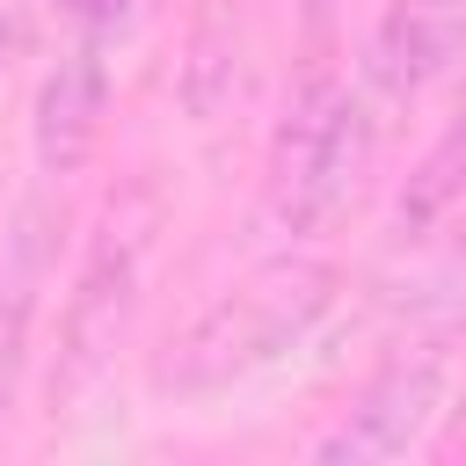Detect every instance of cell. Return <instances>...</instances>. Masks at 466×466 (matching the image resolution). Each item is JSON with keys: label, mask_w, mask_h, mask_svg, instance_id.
Here are the masks:
<instances>
[{"label": "cell", "mask_w": 466, "mask_h": 466, "mask_svg": "<svg viewBox=\"0 0 466 466\" xmlns=\"http://www.w3.org/2000/svg\"><path fill=\"white\" fill-rule=\"evenodd\" d=\"M335 306V262L320 255H277L262 269H248L226 299H211L153 364L160 393H218L262 364H277L291 342H306L320 328V313Z\"/></svg>", "instance_id": "1"}, {"label": "cell", "mask_w": 466, "mask_h": 466, "mask_svg": "<svg viewBox=\"0 0 466 466\" xmlns=\"http://www.w3.org/2000/svg\"><path fill=\"white\" fill-rule=\"evenodd\" d=\"M371 153H379V116H371V95L335 80V73H313L299 80L277 138H269V218L284 233H320L350 211V197L364 189L371 175Z\"/></svg>", "instance_id": "2"}, {"label": "cell", "mask_w": 466, "mask_h": 466, "mask_svg": "<svg viewBox=\"0 0 466 466\" xmlns=\"http://www.w3.org/2000/svg\"><path fill=\"white\" fill-rule=\"evenodd\" d=\"M153 233H160V189L131 182L102 211V226L87 240V262H80V284L66 299L51 400H80L102 379V364L116 357V342L131 328V306H138V284H146V262H153Z\"/></svg>", "instance_id": "3"}, {"label": "cell", "mask_w": 466, "mask_h": 466, "mask_svg": "<svg viewBox=\"0 0 466 466\" xmlns=\"http://www.w3.org/2000/svg\"><path fill=\"white\" fill-rule=\"evenodd\" d=\"M444 364L451 350L444 342H422V335H400V350L371 371V386L357 393V408L313 444L320 466H371V459H400L422 422L437 415V393H444Z\"/></svg>", "instance_id": "4"}, {"label": "cell", "mask_w": 466, "mask_h": 466, "mask_svg": "<svg viewBox=\"0 0 466 466\" xmlns=\"http://www.w3.org/2000/svg\"><path fill=\"white\" fill-rule=\"evenodd\" d=\"M102 102H109V66H102V36H73V51L44 73L36 87V167L44 175H80L95 138H102Z\"/></svg>", "instance_id": "5"}, {"label": "cell", "mask_w": 466, "mask_h": 466, "mask_svg": "<svg viewBox=\"0 0 466 466\" xmlns=\"http://www.w3.org/2000/svg\"><path fill=\"white\" fill-rule=\"evenodd\" d=\"M466 51V0H386L371 36V80L379 95H415Z\"/></svg>", "instance_id": "6"}, {"label": "cell", "mask_w": 466, "mask_h": 466, "mask_svg": "<svg viewBox=\"0 0 466 466\" xmlns=\"http://www.w3.org/2000/svg\"><path fill=\"white\" fill-rule=\"evenodd\" d=\"M408 335L444 342V350L466 335V211L444 226V248H437L430 277H422L415 299H408Z\"/></svg>", "instance_id": "7"}, {"label": "cell", "mask_w": 466, "mask_h": 466, "mask_svg": "<svg viewBox=\"0 0 466 466\" xmlns=\"http://www.w3.org/2000/svg\"><path fill=\"white\" fill-rule=\"evenodd\" d=\"M29 284H36V240H22V262L0 284V422H7V400H15V379H22V342H29V306H36Z\"/></svg>", "instance_id": "8"}, {"label": "cell", "mask_w": 466, "mask_h": 466, "mask_svg": "<svg viewBox=\"0 0 466 466\" xmlns=\"http://www.w3.org/2000/svg\"><path fill=\"white\" fill-rule=\"evenodd\" d=\"M58 15L73 22V36H102V44H109V36L138 15V0H58Z\"/></svg>", "instance_id": "9"}, {"label": "cell", "mask_w": 466, "mask_h": 466, "mask_svg": "<svg viewBox=\"0 0 466 466\" xmlns=\"http://www.w3.org/2000/svg\"><path fill=\"white\" fill-rule=\"evenodd\" d=\"M451 153H466V87H459V109H451V131H444Z\"/></svg>", "instance_id": "10"}, {"label": "cell", "mask_w": 466, "mask_h": 466, "mask_svg": "<svg viewBox=\"0 0 466 466\" xmlns=\"http://www.w3.org/2000/svg\"><path fill=\"white\" fill-rule=\"evenodd\" d=\"M451 451H466V415H459V430H451Z\"/></svg>", "instance_id": "11"}, {"label": "cell", "mask_w": 466, "mask_h": 466, "mask_svg": "<svg viewBox=\"0 0 466 466\" xmlns=\"http://www.w3.org/2000/svg\"><path fill=\"white\" fill-rule=\"evenodd\" d=\"M0 51H7V22H0Z\"/></svg>", "instance_id": "12"}]
</instances>
